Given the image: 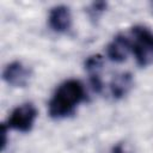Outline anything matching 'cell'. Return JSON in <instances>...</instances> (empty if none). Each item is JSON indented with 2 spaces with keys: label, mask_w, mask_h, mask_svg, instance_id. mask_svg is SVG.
<instances>
[{
  "label": "cell",
  "mask_w": 153,
  "mask_h": 153,
  "mask_svg": "<svg viewBox=\"0 0 153 153\" xmlns=\"http://www.w3.org/2000/svg\"><path fill=\"white\" fill-rule=\"evenodd\" d=\"M131 53L139 67L153 65V31L143 25H135L130 30Z\"/></svg>",
  "instance_id": "obj_2"
},
{
  "label": "cell",
  "mask_w": 153,
  "mask_h": 153,
  "mask_svg": "<svg viewBox=\"0 0 153 153\" xmlns=\"http://www.w3.org/2000/svg\"><path fill=\"white\" fill-rule=\"evenodd\" d=\"M31 75V69L18 60L7 63L2 71V80L12 87H25L29 84Z\"/></svg>",
  "instance_id": "obj_4"
},
{
  "label": "cell",
  "mask_w": 153,
  "mask_h": 153,
  "mask_svg": "<svg viewBox=\"0 0 153 153\" xmlns=\"http://www.w3.org/2000/svg\"><path fill=\"white\" fill-rule=\"evenodd\" d=\"M86 100L84 84L78 79L61 82L54 91L48 103V114L54 120H62L74 114L76 106Z\"/></svg>",
  "instance_id": "obj_1"
},
{
  "label": "cell",
  "mask_w": 153,
  "mask_h": 153,
  "mask_svg": "<svg viewBox=\"0 0 153 153\" xmlns=\"http://www.w3.org/2000/svg\"><path fill=\"white\" fill-rule=\"evenodd\" d=\"M110 153H128V152L126 151V148H124V146L122 143H117L111 148Z\"/></svg>",
  "instance_id": "obj_11"
},
{
  "label": "cell",
  "mask_w": 153,
  "mask_h": 153,
  "mask_svg": "<svg viewBox=\"0 0 153 153\" xmlns=\"http://www.w3.org/2000/svg\"><path fill=\"white\" fill-rule=\"evenodd\" d=\"M131 53V39L123 33H117L106 45V56L110 61L121 63Z\"/></svg>",
  "instance_id": "obj_6"
},
{
  "label": "cell",
  "mask_w": 153,
  "mask_h": 153,
  "mask_svg": "<svg viewBox=\"0 0 153 153\" xmlns=\"http://www.w3.org/2000/svg\"><path fill=\"white\" fill-rule=\"evenodd\" d=\"M133 85H134L133 74L130 72H121L114 75V78L111 79L109 85L110 93L114 99H122L129 93Z\"/></svg>",
  "instance_id": "obj_8"
},
{
  "label": "cell",
  "mask_w": 153,
  "mask_h": 153,
  "mask_svg": "<svg viewBox=\"0 0 153 153\" xmlns=\"http://www.w3.org/2000/svg\"><path fill=\"white\" fill-rule=\"evenodd\" d=\"M7 130L8 128L6 127L5 123H1V149L4 151L6 145H7Z\"/></svg>",
  "instance_id": "obj_10"
},
{
  "label": "cell",
  "mask_w": 153,
  "mask_h": 153,
  "mask_svg": "<svg viewBox=\"0 0 153 153\" xmlns=\"http://www.w3.org/2000/svg\"><path fill=\"white\" fill-rule=\"evenodd\" d=\"M106 6L108 4L104 2V1H96V2H92L91 6L88 7V13L92 18H97L99 14H102L105 10H106Z\"/></svg>",
  "instance_id": "obj_9"
},
{
  "label": "cell",
  "mask_w": 153,
  "mask_h": 153,
  "mask_svg": "<svg viewBox=\"0 0 153 153\" xmlns=\"http://www.w3.org/2000/svg\"><path fill=\"white\" fill-rule=\"evenodd\" d=\"M48 25L56 33H65L72 26L71 8L66 5H56L50 8L48 14Z\"/></svg>",
  "instance_id": "obj_5"
},
{
  "label": "cell",
  "mask_w": 153,
  "mask_h": 153,
  "mask_svg": "<svg viewBox=\"0 0 153 153\" xmlns=\"http://www.w3.org/2000/svg\"><path fill=\"white\" fill-rule=\"evenodd\" d=\"M37 116L38 111L32 103H23L12 110L5 124L8 129H14L22 133H29L33 128Z\"/></svg>",
  "instance_id": "obj_3"
},
{
  "label": "cell",
  "mask_w": 153,
  "mask_h": 153,
  "mask_svg": "<svg viewBox=\"0 0 153 153\" xmlns=\"http://www.w3.org/2000/svg\"><path fill=\"white\" fill-rule=\"evenodd\" d=\"M103 65H104V59L99 54L88 56L84 63L85 71L87 72L88 78H90V84H91L93 91L97 93L102 92V90H103V81H102V76H100V71H102Z\"/></svg>",
  "instance_id": "obj_7"
}]
</instances>
